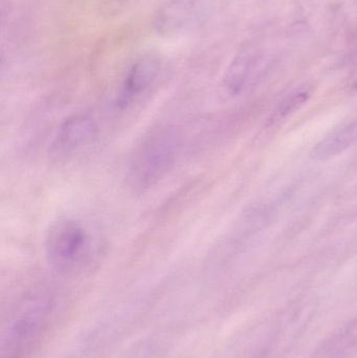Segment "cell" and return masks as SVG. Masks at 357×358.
<instances>
[{
    "label": "cell",
    "instance_id": "cell-8",
    "mask_svg": "<svg viewBox=\"0 0 357 358\" xmlns=\"http://www.w3.org/2000/svg\"><path fill=\"white\" fill-rule=\"evenodd\" d=\"M255 64V56L245 50L233 60L224 77V86L231 94H238L245 90Z\"/></svg>",
    "mask_w": 357,
    "mask_h": 358
},
{
    "label": "cell",
    "instance_id": "cell-1",
    "mask_svg": "<svg viewBox=\"0 0 357 358\" xmlns=\"http://www.w3.org/2000/svg\"><path fill=\"white\" fill-rule=\"evenodd\" d=\"M180 148V134L170 126L153 130L134 150L127 178L134 189H146L171 171Z\"/></svg>",
    "mask_w": 357,
    "mask_h": 358
},
{
    "label": "cell",
    "instance_id": "cell-9",
    "mask_svg": "<svg viewBox=\"0 0 357 358\" xmlns=\"http://www.w3.org/2000/svg\"><path fill=\"white\" fill-rule=\"evenodd\" d=\"M308 98H309V92L307 90H297V92H291V94L285 96L281 101L280 104L272 111L266 122V126H272L282 121L285 117L301 108L307 102Z\"/></svg>",
    "mask_w": 357,
    "mask_h": 358
},
{
    "label": "cell",
    "instance_id": "cell-7",
    "mask_svg": "<svg viewBox=\"0 0 357 358\" xmlns=\"http://www.w3.org/2000/svg\"><path fill=\"white\" fill-rule=\"evenodd\" d=\"M356 143H357V119L318 143L310 152V157L316 161H326L345 152Z\"/></svg>",
    "mask_w": 357,
    "mask_h": 358
},
{
    "label": "cell",
    "instance_id": "cell-6",
    "mask_svg": "<svg viewBox=\"0 0 357 358\" xmlns=\"http://www.w3.org/2000/svg\"><path fill=\"white\" fill-rule=\"evenodd\" d=\"M196 8L197 0H169L155 18V29L161 35L177 33L191 20Z\"/></svg>",
    "mask_w": 357,
    "mask_h": 358
},
{
    "label": "cell",
    "instance_id": "cell-2",
    "mask_svg": "<svg viewBox=\"0 0 357 358\" xmlns=\"http://www.w3.org/2000/svg\"><path fill=\"white\" fill-rule=\"evenodd\" d=\"M50 296L37 292L25 296L2 341V358H18L35 342L50 313Z\"/></svg>",
    "mask_w": 357,
    "mask_h": 358
},
{
    "label": "cell",
    "instance_id": "cell-4",
    "mask_svg": "<svg viewBox=\"0 0 357 358\" xmlns=\"http://www.w3.org/2000/svg\"><path fill=\"white\" fill-rule=\"evenodd\" d=\"M98 134V124L92 115L79 113L66 117L59 126L52 143V153L67 157L87 146Z\"/></svg>",
    "mask_w": 357,
    "mask_h": 358
},
{
    "label": "cell",
    "instance_id": "cell-3",
    "mask_svg": "<svg viewBox=\"0 0 357 358\" xmlns=\"http://www.w3.org/2000/svg\"><path fill=\"white\" fill-rule=\"evenodd\" d=\"M92 250V236L80 221L61 219L48 229L45 254L59 269L73 268L81 264Z\"/></svg>",
    "mask_w": 357,
    "mask_h": 358
},
{
    "label": "cell",
    "instance_id": "cell-5",
    "mask_svg": "<svg viewBox=\"0 0 357 358\" xmlns=\"http://www.w3.org/2000/svg\"><path fill=\"white\" fill-rule=\"evenodd\" d=\"M161 71L159 61L151 57L136 61L126 73L115 96V106L119 110L129 108L155 83Z\"/></svg>",
    "mask_w": 357,
    "mask_h": 358
}]
</instances>
